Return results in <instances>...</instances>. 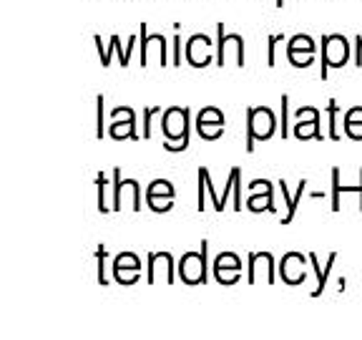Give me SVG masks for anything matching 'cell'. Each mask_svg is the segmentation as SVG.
Returning a JSON list of instances; mask_svg holds the SVG:
<instances>
[{
  "label": "cell",
  "mask_w": 362,
  "mask_h": 340,
  "mask_svg": "<svg viewBox=\"0 0 362 340\" xmlns=\"http://www.w3.org/2000/svg\"><path fill=\"white\" fill-rule=\"evenodd\" d=\"M161 126H164L166 136L164 147L169 152H184L189 147V108H166Z\"/></svg>",
  "instance_id": "6da1fadb"
},
{
  "label": "cell",
  "mask_w": 362,
  "mask_h": 340,
  "mask_svg": "<svg viewBox=\"0 0 362 340\" xmlns=\"http://www.w3.org/2000/svg\"><path fill=\"white\" fill-rule=\"evenodd\" d=\"M277 129V119L274 111L267 106L249 108L247 111V152L255 149V142H267Z\"/></svg>",
  "instance_id": "7a4b0ae2"
},
{
  "label": "cell",
  "mask_w": 362,
  "mask_h": 340,
  "mask_svg": "<svg viewBox=\"0 0 362 340\" xmlns=\"http://www.w3.org/2000/svg\"><path fill=\"white\" fill-rule=\"evenodd\" d=\"M216 66H244V38L239 33L226 35L224 23H216Z\"/></svg>",
  "instance_id": "3957f363"
},
{
  "label": "cell",
  "mask_w": 362,
  "mask_h": 340,
  "mask_svg": "<svg viewBox=\"0 0 362 340\" xmlns=\"http://www.w3.org/2000/svg\"><path fill=\"white\" fill-rule=\"evenodd\" d=\"M350 58V43L345 35L332 33L322 38V79H327V68H342Z\"/></svg>",
  "instance_id": "277c9868"
},
{
  "label": "cell",
  "mask_w": 362,
  "mask_h": 340,
  "mask_svg": "<svg viewBox=\"0 0 362 340\" xmlns=\"http://www.w3.org/2000/svg\"><path fill=\"white\" fill-rule=\"evenodd\" d=\"M197 129H199V134H202V139L214 142L216 136L221 134V129H224V113L214 106L202 108L197 116Z\"/></svg>",
  "instance_id": "5b68a950"
},
{
  "label": "cell",
  "mask_w": 362,
  "mask_h": 340,
  "mask_svg": "<svg viewBox=\"0 0 362 340\" xmlns=\"http://www.w3.org/2000/svg\"><path fill=\"white\" fill-rule=\"evenodd\" d=\"M141 66H148L153 56L161 61V66L166 63V38L161 33L146 35V23H141Z\"/></svg>",
  "instance_id": "8992f818"
},
{
  "label": "cell",
  "mask_w": 362,
  "mask_h": 340,
  "mask_svg": "<svg viewBox=\"0 0 362 340\" xmlns=\"http://www.w3.org/2000/svg\"><path fill=\"white\" fill-rule=\"evenodd\" d=\"M111 119H113V124H111V136L113 139H136V131H134V124H136V119H134V111L131 108H116V111L111 113Z\"/></svg>",
  "instance_id": "52a82bcc"
},
{
  "label": "cell",
  "mask_w": 362,
  "mask_h": 340,
  "mask_svg": "<svg viewBox=\"0 0 362 340\" xmlns=\"http://www.w3.org/2000/svg\"><path fill=\"white\" fill-rule=\"evenodd\" d=\"M181 270H184V275H187L189 283H199V280H204V255H187L184 257V262H181Z\"/></svg>",
  "instance_id": "ba28073f"
},
{
  "label": "cell",
  "mask_w": 362,
  "mask_h": 340,
  "mask_svg": "<svg viewBox=\"0 0 362 340\" xmlns=\"http://www.w3.org/2000/svg\"><path fill=\"white\" fill-rule=\"evenodd\" d=\"M199 45H202V51H206V48L211 45V38H206L204 33H194L192 38H189V43H187V61L192 63V66H197V68L202 66V58H199Z\"/></svg>",
  "instance_id": "9c48e42d"
},
{
  "label": "cell",
  "mask_w": 362,
  "mask_h": 340,
  "mask_svg": "<svg viewBox=\"0 0 362 340\" xmlns=\"http://www.w3.org/2000/svg\"><path fill=\"white\" fill-rule=\"evenodd\" d=\"M342 126H345V131H347V136H350V139L360 142L362 131L357 129V126H362V106L350 108V111L345 113V119H342Z\"/></svg>",
  "instance_id": "30bf717a"
},
{
  "label": "cell",
  "mask_w": 362,
  "mask_h": 340,
  "mask_svg": "<svg viewBox=\"0 0 362 340\" xmlns=\"http://www.w3.org/2000/svg\"><path fill=\"white\" fill-rule=\"evenodd\" d=\"M287 53H315V38L307 33H297L294 38H289Z\"/></svg>",
  "instance_id": "8fae6325"
},
{
  "label": "cell",
  "mask_w": 362,
  "mask_h": 340,
  "mask_svg": "<svg viewBox=\"0 0 362 340\" xmlns=\"http://www.w3.org/2000/svg\"><path fill=\"white\" fill-rule=\"evenodd\" d=\"M169 197V199H174V189H171V184L169 181H164V179H156V181H151V187H148V192H146V197Z\"/></svg>",
  "instance_id": "7c38bea8"
},
{
  "label": "cell",
  "mask_w": 362,
  "mask_h": 340,
  "mask_svg": "<svg viewBox=\"0 0 362 340\" xmlns=\"http://www.w3.org/2000/svg\"><path fill=\"white\" fill-rule=\"evenodd\" d=\"M249 210H255V212H259V210H274V202H272V192L269 194H264V197H259V194H252L249 197Z\"/></svg>",
  "instance_id": "4fadbf2b"
},
{
  "label": "cell",
  "mask_w": 362,
  "mask_h": 340,
  "mask_svg": "<svg viewBox=\"0 0 362 340\" xmlns=\"http://www.w3.org/2000/svg\"><path fill=\"white\" fill-rule=\"evenodd\" d=\"M289 63L297 68H307L312 66V61H315V53H287Z\"/></svg>",
  "instance_id": "5bb4252c"
},
{
  "label": "cell",
  "mask_w": 362,
  "mask_h": 340,
  "mask_svg": "<svg viewBox=\"0 0 362 340\" xmlns=\"http://www.w3.org/2000/svg\"><path fill=\"white\" fill-rule=\"evenodd\" d=\"M282 38H284L282 33H274V35H269V40H267V66H274V61H277V56H274V48H277V43Z\"/></svg>",
  "instance_id": "9a60e30c"
},
{
  "label": "cell",
  "mask_w": 362,
  "mask_h": 340,
  "mask_svg": "<svg viewBox=\"0 0 362 340\" xmlns=\"http://www.w3.org/2000/svg\"><path fill=\"white\" fill-rule=\"evenodd\" d=\"M327 113H329V136H332V139H337V136H339V131H337V103L329 101Z\"/></svg>",
  "instance_id": "2e32d148"
},
{
  "label": "cell",
  "mask_w": 362,
  "mask_h": 340,
  "mask_svg": "<svg viewBox=\"0 0 362 340\" xmlns=\"http://www.w3.org/2000/svg\"><path fill=\"white\" fill-rule=\"evenodd\" d=\"M158 108H146V113H144V139H148L151 136V116H156Z\"/></svg>",
  "instance_id": "e0dca14e"
},
{
  "label": "cell",
  "mask_w": 362,
  "mask_h": 340,
  "mask_svg": "<svg viewBox=\"0 0 362 340\" xmlns=\"http://www.w3.org/2000/svg\"><path fill=\"white\" fill-rule=\"evenodd\" d=\"M332 179H334V194H332V210H339V169H332Z\"/></svg>",
  "instance_id": "ac0fdd59"
},
{
  "label": "cell",
  "mask_w": 362,
  "mask_h": 340,
  "mask_svg": "<svg viewBox=\"0 0 362 340\" xmlns=\"http://www.w3.org/2000/svg\"><path fill=\"white\" fill-rule=\"evenodd\" d=\"M96 136H98V139L103 136V96H98V129H96Z\"/></svg>",
  "instance_id": "d6986e66"
},
{
  "label": "cell",
  "mask_w": 362,
  "mask_h": 340,
  "mask_svg": "<svg viewBox=\"0 0 362 340\" xmlns=\"http://www.w3.org/2000/svg\"><path fill=\"white\" fill-rule=\"evenodd\" d=\"M174 66H181V35H174Z\"/></svg>",
  "instance_id": "ffe728a7"
},
{
  "label": "cell",
  "mask_w": 362,
  "mask_h": 340,
  "mask_svg": "<svg viewBox=\"0 0 362 340\" xmlns=\"http://www.w3.org/2000/svg\"><path fill=\"white\" fill-rule=\"evenodd\" d=\"M287 134V96H282V136Z\"/></svg>",
  "instance_id": "44dd1931"
},
{
  "label": "cell",
  "mask_w": 362,
  "mask_h": 340,
  "mask_svg": "<svg viewBox=\"0 0 362 340\" xmlns=\"http://www.w3.org/2000/svg\"><path fill=\"white\" fill-rule=\"evenodd\" d=\"M355 48H357V66H362V35L355 38Z\"/></svg>",
  "instance_id": "7402d4cb"
},
{
  "label": "cell",
  "mask_w": 362,
  "mask_h": 340,
  "mask_svg": "<svg viewBox=\"0 0 362 340\" xmlns=\"http://www.w3.org/2000/svg\"><path fill=\"white\" fill-rule=\"evenodd\" d=\"M274 6H277V8H282V6H284V0H274Z\"/></svg>",
  "instance_id": "603a6c76"
}]
</instances>
